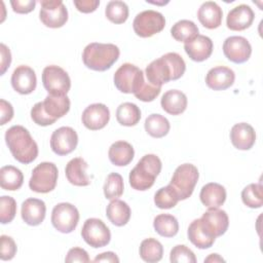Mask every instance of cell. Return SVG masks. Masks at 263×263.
I'll return each instance as SVG.
<instances>
[{"label":"cell","instance_id":"cell-1","mask_svg":"<svg viewBox=\"0 0 263 263\" xmlns=\"http://www.w3.org/2000/svg\"><path fill=\"white\" fill-rule=\"evenodd\" d=\"M185 70L186 64L183 58L177 52H167L152 61L147 66L145 74L149 83L161 87L168 81L181 78Z\"/></svg>","mask_w":263,"mask_h":263},{"label":"cell","instance_id":"cell-2","mask_svg":"<svg viewBox=\"0 0 263 263\" xmlns=\"http://www.w3.org/2000/svg\"><path fill=\"white\" fill-rule=\"evenodd\" d=\"M5 142L14 159L21 163H31L38 156L37 143L30 132L22 125L9 127L5 133Z\"/></svg>","mask_w":263,"mask_h":263},{"label":"cell","instance_id":"cell-3","mask_svg":"<svg viewBox=\"0 0 263 263\" xmlns=\"http://www.w3.org/2000/svg\"><path fill=\"white\" fill-rule=\"evenodd\" d=\"M119 54V48L115 44L91 42L84 47L82 61L88 69L103 72L114 65Z\"/></svg>","mask_w":263,"mask_h":263},{"label":"cell","instance_id":"cell-4","mask_svg":"<svg viewBox=\"0 0 263 263\" xmlns=\"http://www.w3.org/2000/svg\"><path fill=\"white\" fill-rule=\"evenodd\" d=\"M161 160L155 154L144 155L129 173V184L133 189L145 191L151 188L161 171Z\"/></svg>","mask_w":263,"mask_h":263},{"label":"cell","instance_id":"cell-5","mask_svg":"<svg viewBox=\"0 0 263 263\" xmlns=\"http://www.w3.org/2000/svg\"><path fill=\"white\" fill-rule=\"evenodd\" d=\"M198 177L197 167L191 163H183L175 170L170 185L176 191L179 200H184L191 196Z\"/></svg>","mask_w":263,"mask_h":263},{"label":"cell","instance_id":"cell-6","mask_svg":"<svg viewBox=\"0 0 263 263\" xmlns=\"http://www.w3.org/2000/svg\"><path fill=\"white\" fill-rule=\"evenodd\" d=\"M58 167L54 163L44 161L35 166L29 181V187L37 193H48L55 188Z\"/></svg>","mask_w":263,"mask_h":263},{"label":"cell","instance_id":"cell-7","mask_svg":"<svg viewBox=\"0 0 263 263\" xmlns=\"http://www.w3.org/2000/svg\"><path fill=\"white\" fill-rule=\"evenodd\" d=\"M114 84L116 88L123 93H135L144 83V73L137 66L125 63L115 72Z\"/></svg>","mask_w":263,"mask_h":263},{"label":"cell","instance_id":"cell-8","mask_svg":"<svg viewBox=\"0 0 263 263\" xmlns=\"http://www.w3.org/2000/svg\"><path fill=\"white\" fill-rule=\"evenodd\" d=\"M165 18L162 13L148 9L138 13L133 22V28L135 33L142 37H151L164 29Z\"/></svg>","mask_w":263,"mask_h":263},{"label":"cell","instance_id":"cell-9","mask_svg":"<svg viewBox=\"0 0 263 263\" xmlns=\"http://www.w3.org/2000/svg\"><path fill=\"white\" fill-rule=\"evenodd\" d=\"M42 83L48 95L54 96H67L71 87V79L68 73L55 65H50L43 69Z\"/></svg>","mask_w":263,"mask_h":263},{"label":"cell","instance_id":"cell-10","mask_svg":"<svg viewBox=\"0 0 263 263\" xmlns=\"http://www.w3.org/2000/svg\"><path fill=\"white\" fill-rule=\"evenodd\" d=\"M79 221V212L75 205L69 202L58 203L51 212L52 226L62 233L72 232Z\"/></svg>","mask_w":263,"mask_h":263},{"label":"cell","instance_id":"cell-11","mask_svg":"<svg viewBox=\"0 0 263 263\" xmlns=\"http://www.w3.org/2000/svg\"><path fill=\"white\" fill-rule=\"evenodd\" d=\"M81 236L88 246L98 249L103 248L110 242L111 232L101 219L89 218L82 226Z\"/></svg>","mask_w":263,"mask_h":263},{"label":"cell","instance_id":"cell-12","mask_svg":"<svg viewBox=\"0 0 263 263\" xmlns=\"http://www.w3.org/2000/svg\"><path fill=\"white\" fill-rule=\"evenodd\" d=\"M39 17L48 28H61L68 21V10L61 0H42Z\"/></svg>","mask_w":263,"mask_h":263},{"label":"cell","instance_id":"cell-13","mask_svg":"<svg viewBox=\"0 0 263 263\" xmlns=\"http://www.w3.org/2000/svg\"><path fill=\"white\" fill-rule=\"evenodd\" d=\"M199 220L204 232L214 238L223 235L229 226V219L226 212L219 208L209 209Z\"/></svg>","mask_w":263,"mask_h":263},{"label":"cell","instance_id":"cell-14","mask_svg":"<svg viewBox=\"0 0 263 263\" xmlns=\"http://www.w3.org/2000/svg\"><path fill=\"white\" fill-rule=\"evenodd\" d=\"M78 144V136L74 128L62 126L57 128L50 137V148L58 155H67L73 152Z\"/></svg>","mask_w":263,"mask_h":263},{"label":"cell","instance_id":"cell-15","mask_svg":"<svg viewBox=\"0 0 263 263\" xmlns=\"http://www.w3.org/2000/svg\"><path fill=\"white\" fill-rule=\"evenodd\" d=\"M224 55L235 64L247 62L252 54V46L242 36H230L223 43Z\"/></svg>","mask_w":263,"mask_h":263},{"label":"cell","instance_id":"cell-16","mask_svg":"<svg viewBox=\"0 0 263 263\" xmlns=\"http://www.w3.org/2000/svg\"><path fill=\"white\" fill-rule=\"evenodd\" d=\"M110 119V111L105 104L96 103L87 106L82 112L83 125L90 130H98L107 125Z\"/></svg>","mask_w":263,"mask_h":263},{"label":"cell","instance_id":"cell-17","mask_svg":"<svg viewBox=\"0 0 263 263\" xmlns=\"http://www.w3.org/2000/svg\"><path fill=\"white\" fill-rule=\"evenodd\" d=\"M11 85L13 89L21 95L33 92L37 85L35 71L26 65L16 67L11 75Z\"/></svg>","mask_w":263,"mask_h":263},{"label":"cell","instance_id":"cell-18","mask_svg":"<svg viewBox=\"0 0 263 263\" xmlns=\"http://www.w3.org/2000/svg\"><path fill=\"white\" fill-rule=\"evenodd\" d=\"M254 18L255 13L253 9L247 4H239L228 12L226 25L232 31H243L251 27Z\"/></svg>","mask_w":263,"mask_h":263},{"label":"cell","instance_id":"cell-19","mask_svg":"<svg viewBox=\"0 0 263 263\" xmlns=\"http://www.w3.org/2000/svg\"><path fill=\"white\" fill-rule=\"evenodd\" d=\"M213 41L204 35H197L192 40L184 43V49L194 62H202L209 59L213 52Z\"/></svg>","mask_w":263,"mask_h":263},{"label":"cell","instance_id":"cell-20","mask_svg":"<svg viewBox=\"0 0 263 263\" xmlns=\"http://www.w3.org/2000/svg\"><path fill=\"white\" fill-rule=\"evenodd\" d=\"M234 80L235 74L233 70L225 66L212 68L205 76L206 85L214 90L227 89L234 83Z\"/></svg>","mask_w":263,"mask_h":263},{"label":"cell","instance_id":"cell-21","mask_svg":"<svg viewBox=\"0 0 263 263\" xmlns=\"http://www.w3.org/2000/svg\"><path fill=\"white\" fill-rule=\"evenodd\" d=\"M232 145L238 150H250L256 142V133L247 122L236 123L230 130Z\"/></svg>","mask_w":263,"mask_h":263},{"label":"cell","instance_id":"cell-22","mask_svg":"<svg viewBox=\"0 0 263 263\" xmlns=\"http://www.w3.org/2000/svg\"><path fill=\"white\" fill-rule=\"evenodd\" d=\"M45 202L41 199L28 198L22 203V219L30 226L40 225L45 218Z\"/></svg>","mask_w":263,"mask_h":263},{"label":"cell","instance_id":"cell-23","mask_svg":"<svg viewBox=\"0 0 263 263\" xmlns=\"http://www.w3.org/2000/svg\"><path fill=\"white\" fill-rule=\"evenodd\" d=\"M197 17L204 28L217 29L221 26L223 11L216 2L205 1L198 8Z\"/></svg>","mask_w":263,"mask_h":263},{"label":"cell","instance_id":"cell-24","mask_svg":"<svg viewBox=\"0 0 263 263\" xmlns=\"http://www.w3.org/2000/svg\"><path fill=\"white\" fill-rule=\"evenodd\" d=\"M88 164L81 157H75L71 159L65 168L67 180L75 186H87L90 184V180L86 175V168Z\"/></svg>","mask_w":263,"mask_h":263},{"label":"cell","instance_id":"cell-25","mask_svg":"<svg viewBox=\"0 0 263 263\" xmlns=\"http://www.w3.org/2000/svg\"><path fill=\"white\" fill-rule=\"evenodd\" d=\"M199 198L202 204L208 209H218L226 200V190L218 183H208L202 186Z\"/></svg>","mask_w":263,"mask_h":263},{"label":"cell","instance_id":"cell-26","mask_svg":"<svg viewBox=\"0 0 263 263\" xmlns=\"http://www.w3.org/2000/svg\"><path fill=\"white\" fill-rule=\"evenodd\" d=\"M42 107L46 115L55 122L69 112L70 100L67 96L47 95L42 102Z\"/></svg>","mask_w":263,"mask_h":263},{"label":"cell","instance_id":"cell-27","mask_svg":"<svg viewBox=\"0 0 263 263\" xmlns=\"http://www.w3.org/2000/svg\"><path fill=\"white\" fill-rule=\"evenodd\" d=\"M187 97L178 89H171L163 93L160 100L162 109L171 115H179L187 108Z\"/></svg>","mask_w":263,"mask_h":263},{"label":"cell","instance_id":"cell-28","mask_svg":"<svg viewBox=\"0 0 263 263\" xmlns=\"http://www.w3.org/2000/svg\"><path fill=\"white\" fill-rule=\"evenodd\" d=\"M110 161L117 166L127 165L135 155L133 146L125 141H117L113 143L108 151Z\"/></svg>","mask_w":263,"mask_h":263},{"label":"cell","instance_id":"cell-29","mask_svg":"<svg viewBox=\"0 0 263 263\" xmlns=\"http://www.w3.org/2000/svg\"><path fill=\"white\" fill-rule=\"evenodd\" d=\"M106 215L109 221L115 226L125 225L130 218L129 205L120 199H112L106 209Z\"/></svg>","mask_w":263,"mask_h":263},{"label":"cell","instance_id":"cell-30","mask_svg":"<svg viewBox=\"0 0 263 263\" xmlns=\"http://www.w3.org/2000/svg\"><path fill=\"white\" fill-rule=\"evenodd\" d=\"M24 176L21 170L13 165H5L0 170V185L4 190L14 191L22 187Z\"/></svg>","mask_w":263,"mask_h":263},{"label":"cell","instance_id":"cell-31","mask_svg":"<svg viewBox=\"0 0 263 263\" xmlns=\"http://www.w3.org/2000/svg\"><path fill=\"white\" fill-rule=\"evenodd\" d=\"M187 234H188V238L189 240L198 249L204 250V249H209L213 246V243L215 242L214 237L209 236L203 228L201 227L200 224V220L199 219H195L193 220L187 230Z\"/></svg>","mask_w":263,"mask_h":263},{"label":"cell","instance_id":"cell-32","mask_svg":"<svg viewBox=\"0 0 263 263\" xmlns=\"http://www.w3.org/2000/svg\"><path fill=\"white\" fill-rule=\"evenodd\" d=\"M116 119L121 125L134 126L141 119V110L134 103H122L117 107Z\"/></svg>","mask_w":263,"mask_h":263},{"label":"cell","instance_id":"cell-33","mask_svg":"<svg viewBox=\"0 0 263 263\" xmlns=\"http://www.w3.org/2000/svg\"><path fill=\"white\" fill-rule=\"evenodd\" d=\"M153 227L163 237H173L179 231V223L176 217L170 214H160L154 218Z\"/></svg>","mask_w":263,"mask_h":263},{"label":"cell","instance_id":"cell-34","mask_svg":"<svg viewBox=\"0 0 263 263\" xmlns=\"http://www.w3.org/2000/svg\"><path fill=\"white\" fill-rule=\"evenodd\" d=\"M145 130L153 138H162L170 132V121L160 114L149 115L144 123Z\"/></svg>","mask_w":263,"mask_h":263},{"label":"cell","instance_id":"cell-35","mask_svg":"<svg viewBox=\"0 0 263 263\" xmlns=\"http://www.w3.org/2000/svg\"><path fill=\"white\" fill-rule=\"evenodd\" d=\"M163 255V247L160 241L150 237L146 238L141 242L140 256L148 263H155L161 260Z\"/></svg>","mask_w":263,"mask_h":263},{"label":"cell","instance_id":"cell-36","mask_svg":"<svg viewBox=\"0 0 263 263\" xmlns=\"http://www.w3.org/2000/svg\"><path fill=\"white\" fill-rule=\"evenodd\" d=\"M171 34L175 40L180 42H187L198 35V28L192 21L181 20L173 25Z\"/></svg>","mask_w":263,"mask_h":263},{"label":"cell","instance_id":"cell-37","mask_svg":"<svg viewBox=\"0 0 263 263\" xmlns=\"http://www.w3.org/2000/svg\"><path fill=\"white\" fill-rule=\"evenodd\" d=\"M242 202L251 209H259L263 205V192L261 184H249L241 191Z\"/></svg>","mask_w":263,"mask_h":263},{"label":"cell","instance_id":"cell-38","mask_svg":"<svg viewBox=\"0 0 263 263\" xmlns=\"http://www.w3.org/2000/svg\"><path fill=\"white\" fill-rule=\"evenodd\" d=\"M105 14L110 22L114 24H123L128 17V6L123 1H110L106 5Z\"/></svg>","mask_w":263,"mask_h":263},{"label":"cell","instance_id":"cell-39","mask_svg":"<svg viewBox=\"0 0 263 263\" xmlns=\"http://www.w3.org/2000/svg\"><path fill=\"white\" fill-rule=\"evenodd\" d=\"M104 195L107 199H115L122 195L124 190V184L122 177L117 173H111L108 175L104 187Z\"/></svg>","mask_w":263,"mask_h":263},{"label":"cell","instance_id":"cell-40","mask_svg":"<svg viewBox=\"0 0 263 263\" xmlns=\"http://www.w3.org/2000/svg\"><path fill=\"white\" fill-rule=\"evenodd\" d=\"M178 195L170 184L165 187H161L160 189H158L154 195V202L159 209H172L178 203Z\"/></svg>","mask_w":263,"mask_h":263},{"label":"cell","instance_id":"cell-41","mask_svg":"<svg viewBox=\"0 0 263 263\" xmlns=\"http://www.w3.org/2000/svg\"><path fill=\"white\" fill-rule=\"evenodd\" d=\"M16 214V202L11 196L3 195L0 198V221L2 224L10 223Z\"/></svg>","mask_w":263,"mask_h":263},{"label":"cell","instance_id":"cell-42","mask_svg":"<svg viewBox=\"0 0 263 263\" xmlns=\"http://www.w3.org/2000/svg\"><path fill=\"white\" fill-rule=\"evenodd\" d=\"M170 261L172 263H195L196 257L194 253L185 245H177L171 251Z\"/></svg>","mask_w":263,"mask_h":263},{"label":"cell","instance_id":"cell-43","mask_svg":"<svg viewBox=\"0 0 263 263\" xmlns=\"http://www.w3.org/2000/svg\"><path fill=\"white\" fill-rule=\"evenodd\" d=\"M160 90H161V87L155 86L149 83L148 81L147 82L144 81V83L141 85L139 90L134 95L138 100L142 102H152L158 97V95L160 93Z\"/></svg>","mask_w":263,"mask_h":263},{"label":"cell","instance_id":"cell-44","mask_svg":"<svg viewBox=\"0 0 263 263\" xmlns=\"http://www.w3.org/2000/svg\"><path fill=\"white\" fill-rule=\"evenodd\" d=\"M1 252L0 258L3 261L11 260L16 254V245L12 237L8 235H1Z\"/></svg>","mask_w":263,"mask_h":263},{"label":"cell","instance_id":"cell-45","mask_svg":"<svg viewBox=\"0 0 263 263\" xmlns=\"http://www.w3.org/2000/svg\"><path fill=\"white\" fill-rule=\"evenodd\" d=\"M31 118L36 124L41 125V126H47V125L54 123V121L51 118H49L46 115V113L44 112L43 107H42V102H38L32 107Z\"/></svg>","mask_w":263,"mask_h":263},{"label":"cell","instance_id":"cell-46","mask_svg":"<svg viewBox=\"0 0 263 263\" xmlns=\"http://www.w3.org/2000/svg\"><path fill=\"white\" fill-rule=\"evenodd\" d=\"M90 259L88 257L87 252L84 249L75 247L68 251L67 256L65 258V262L71 263V262H89Z\"/></svg>","mask_w":263,"mask_h":263},{"label":"cell","instance_id":"cell-47","mask_svg":"<svg viewBox=\"0 0 263 263\" xmlns=\"http://www.w3.org/2000/svg\"><path fill=\"white\" fill-rule=\"evenodd\" d=\"M12 10L16 13H29L34 10L36 1L35 0H11L10 1Z\"/></svg>","mask_w":263,"mask_h":263},{"label":"cell","instance_id":"cell-48","mask_svg":"<svg viewBox=\"0 0 263 263\" xmlns=\"http://www.w3.org/2000/svg\"><path fill=\"white\" fill-rule=\"evenodd\" d=\"M0 124L4 125L8 121H10L13 117V108L11 104L3 99L0 100Z\"/></svg>","mask_w":263,"mask_h":263},{"label":"cell","instance_id":"cell-49","mask_svg":"<svg viewBox=\"0 0 263 263\" xmlns=\"http://www.w3.org/2000/svg\"><path fill=\"white\" fill-rule=\"evenodd\" d=\"M74 5L77 10L83 13L93 12L100 5L99 0H74Z\"/></svg>","mask_w":263,"mask_h":263},{"label":"cell","instance_id":"cell-50","mask_svg":"<svg viewBox=\"0 0 263 263\" xmlns=\"http://www.w3.org/2000/svg\"><path fill=\"white\" fill-rule=\"evenodd\" d=\"M0 52H1V75H3L10 66L11 53L9 48L4 43L0 44Z\"/></svg>","mask_w":263,"mask_h":263},{"label":"cell","instance_id":"cell-51","mask_svg":"<svg viewBox=\"0 0 263 263\" xmlns=\"http://www.w3.org/2000/svg\"><path fill=\"white\" fill-rule=\"evenodd\" d=\"M93 262H114V263L116 262V263H118L119 258L113 252H105V253L98 255L93 259Z\"/></svg>","mask_w":263,"mask_h":263},{"label":"cell","instance_id":"cell-52","mask_svg":"<svg viewBox=\"0 0 263 263\" xmlns=\"http://www.w3.org/2000/svg\"><path fill=\"white\" fill-rule=\"evenodd\" d=\"M205 262H225V260L218 254H211L209 257L204 259V263Z\"/></svg>","mask_w":263,"mask_h":263}]
</instances>
